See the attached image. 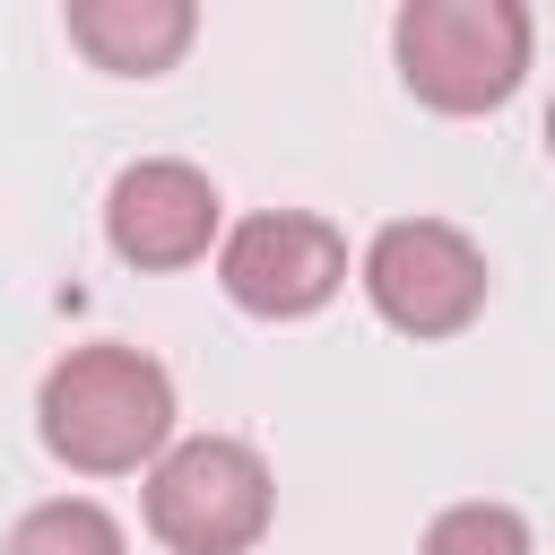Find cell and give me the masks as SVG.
<instances>
[{"label": "cell", "mask_w": 555, "mask_h": 555, "mask_svg": "<svg viewBox=\"0 0 555 555\" xmlns=\"http://www.w3.org/2000/svg\"><path fill=\"white\" fill-rule=\"evenodd\" d=\"M546 156H555V104H546Z\"/></svg>", "instance_id": "30bf717a"}, {"label": "cell", "mask_w": 555, "mask_h": 555, "mask_svg": "<svg viewBox=\"0 0 555 555\" xmlns=\"http://www.w3.org/2000/svg\"><path fill=\"white\" fill-rule=\"evenodd\" d=\"M139 512L165 555H251L278 520V477L243 434H182L147 468Z\"/></svg>", "instance_id": "3957f363"}, {"label": "cell", "mask_w": 555, "mask_h": 555, "mask_svg": "<svg viewBox=\"0 0 555 555\" xmlns=\"http://www.w3.org/2000/svg\"><path fill=\"white\" fill-rule=\"evenodd\" d=\"M217 286L251 321H312L347 286V234L321 208H251L217 243Z\"/></svg>", "instance_id": "5b68a950"}, {"label": "cell", "mask_w": 555, "mask_h": 555, "mask_svg": "<svg viewBox=\"0 0 555 555\" xmlns=\"http://www.w3.org/2000/svg\"><path fill=\"white\" fill-rule=\"evenodd\" d=\"M416 555H538V529H529V512L477 494V503H442L425 520Z\"/></svg>", "instance_id": "9c48e42d"}, {"label": "cell", "mask_w": 555, "mask_h": 555, "mask_svg": "<svg viewBox=\"0 0 555 555\" xmlns=\"http://www.w3.org/2000/svg\"><path fill=\"white\" fill-rule=\"evenodd\" d=\"M0 555H130V529L95 503V494H43L9 520Z\"/></svg>", "instance_id": "ba28073f"}, {"label": "cell", "mask_w": 555, "mask_h": 555, "mask_svg": "<svg viewBox=\"0 0 555 555\" xmlns=\"http://www.w3.org/2000/svg\"><path fill=\"white\" fill-rule=\"evenodd\" d=\"M356 286L373 304L382 330L399 338H460L477 330L486 295H494V269H486V243L451 217H390L373 225L364 260H356Z\"/></svg>", "instance_id": "277c9868"}, {"label": "cell", "mask_w": 555, "mask_h": 555, "mask_svg": "<svg viewBox=\"0 0 555 555\" xmlns=\"http://www.w3.org/2000/svg\"><path fill=\"white\" fill-rule=\"evenodd\" d=\"M104 243H113V260H130L147 278L199 269L225 243V199L191 156H139L104 191Z\"/></svg>", "instance_id": "8992f818"}, {"label": "cell", "mask_w": 555, "mask_h": 555, "mask_svg": "<svg viewBox=\"0 0 555 555\" xmlns=\"http://www.w3.org/2000/svg\"><path fill=\"white\" fill-rule=\"evenodd\" d=\"M173 425V373L130 338H87L35 382V434L69 477H147L182 442Z\"/></svg>", "instance_id": "6da1fadb"}, {"label": "cell", "mask_w": 555, "mask_h": 555, "mask_svg": "<svg viewBox=\"0 0 555 555\" xmlns=\"http://www.w3.org/2000/svg\"><path fill=\"white\" fill-rule=\"evenodd\" d=\"M61 35L104 78H165L199 43V9L191 0H69L61 9Z\"/></svg>", "instance_id": "52a82bcc"}, {"label": "cell", "mask_w": 555, "mask_h": 555, "mask_svg": "<svg viewBox=\"0 0 555 555\" xmlns=\"http://www.w3.org/2000/svg\"><path fill=\"white\" fill-rule=\"evenodd\" d=\"M529 52H538L529 0H408L390 17L399 87L442 121L503 113L529 78Z\"/></svg>", "instance_id": "7a4b0ae2"}]
</instances>
